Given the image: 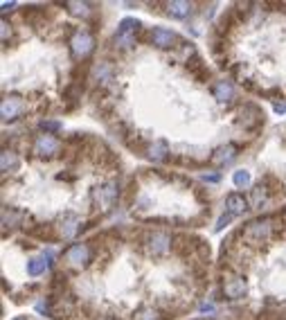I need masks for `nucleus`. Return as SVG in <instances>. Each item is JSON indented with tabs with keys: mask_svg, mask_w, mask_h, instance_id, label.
Returning a JSON list of instances; mask_svg holds the SVG:
<instances>
[{
	"mask_svg": "<svg viewBox=\"0 0 286 320\" xmlns=\"http://www.w3.org/2000/svg\"><path fill=\"white\" fill-rule=\"evenodd\" d=\"M20 113H23V99H18V97L2 99V104H0V115H2V120H5V122L16 120Z\"/></svg>",
	"mask_w": 286,
	"mask_h": 320,
	"instance_id": "20e7f679",
	"label": "nucleus"
},
{
	"mask_svg": "<svg viewBox=\"0 0 286 320\" xmlns=\"http://www.w3.org/2000/svg\"><path fill=\"white\" fill-rule=\"evenodd\" d=\"M203 178H205V181H210V183H216L218 181L216 174H203Z\"/></svg>",
	"mask_w": 286,
	"mask_h": 320,
	"instance_id": "393cba45",
	"label": "nucleus"
},
{
	"mask_svg": "<svg viewBox=\"0 0 286 320\" xmlns=\"http://www.w3.org/2000/svg\"><path fill=\"white\" fill-rule=\"evenodd\" d=\"M99 196H102L104 205H111V203L115 201V196H117V185H115V183H108L106 188L99 190Z\"/></svg>",
	"mask_w": 286,
	"mask_h": 320,
	"instance_id": "f3484780",
	"label": "nucleus"
},
{
	"mask_svg": "<svg viewBox=\"0 0 286 320\" xmlns=\"http://www.w3.org/2000/svg\"><path fill=\"white\" fill-rule=\"evenodd\" d=\"M234 156H237V147H234V144H225V147L216 149V153L212 156V160L216 165H223V163H230Z\"/></svg>",
	"mask_w": 286,
	"mask_h": 320,
	"instance_id": "ddd939ff",
	"label": "nucleus"
},
{
	"mask_svg": "<svg viewBox=\"0 0 286 320\" xmlns=\"http://www.w3.org/2000/svg\"><path fill=\"white\" fill-rule=\"evenodd\" d=\"M275 113H286V104H275Z\"/></svg>",
	"mask_w": 286,
	"mask_h": 320,
	"instance_id": "bb28decb",
	"label": "nucleus"
},
{
	"mask_svg": "<svg viewBox=\"0 0 286 320\" xmlns=\"http://www.w3.org/2000/svg\"><path fill=\"white\" fill-rule=\"evenodd\" d=\"M18 167V158H16L14 151H2V158H0V169L2 172H9V169Z\"/></svg>",
	"mask_w": 286,
	"mask_h": 320,
	"instance_id": "dca6fc26",
	"label": "nucleus"
},
{
	"mask_svg": "<svg viewBox=\"0 0 286 320\" xmlns=\"http://www.w3.org/2000/svg\"><path fill=\"white\" fill-rule=\"evenodd\" d=\"M169 235H165V232H153V235L149 237V251L153 253V255H162V253L169 251Z\"/></svg>",
	"mask_w": 286,
	"mask_h": 320,
	"instance_id": "0eeeda50",
	"label": "nucleus"
},
{
	"mask_svg": "<svg viewBox=\"0 0 286 320\" xmlns=\"http://www.w3.org/2000/svg\"><path fill=\"white\" fill-rule=\"evenodd\" d=\"M16 320H25V318H16Z\"/></svg>",
	"mask_w": 286,
	"mask_h": 320,
	"instance_id": "c85d7f7f",
	"label": "nucleus"
},
{
	"mask_svg": "<svg viewBox=\"0 0 286 320\" xmlns=\"http://www.w3.org/2000/svg\"><path fill=\"white\" fill-rule=\"evenodd\" d=\"M174 32L165 30V27H155L153 32H151V41H153V45H158V48H169L171 43H174Z\"/></svg>",
	"mask_w": 286,
	"mask_h": 320,
	"instance_id": "1a4fd4ad",
	"label": "nucleus"
},
{
	"mask_svg": "<svg viewBox=\"0 0 286 320\" xmlns=\"http://www.w3.org/2000/svg\"><path fill=\"white\" fill-rule=\"evenodd\" d=\"M214 97L218 99V102H232L234 97V88L230 81H218L216 86H214Z\"/></svg>",
	"mask_w": 286,
	"mask_h": 320,
	"instance_id": "f8f14e48",
	"label": "nucleus"
},
{
	"mask_svg": "<svg viewBox=\"0 0 286 320\" xmlns=\"http://www.w3.org/2000/svg\"><path fill=\"white\" fill-rule=\"evenodd\" d=\"M268 232H271V221H255L248 226V235L255 237V239H264V237H268Z\"/></svg>",
	"mask_w": 286,
	"mask_h": 320,
	"instance_id": "4468645a",
	"label": "nucleus"
},
{
	"mask_svg": "<svg viewBox=\"0 0 286 320\" xmlns=\"http://www.w3.org/2000/svg\"><path fill=\"white\" fill-rule=\"evenodd\" d=\"M167 11H169V16H174V18H185V16H189V11H192V5L185 2V0H171L169 5H167Z\"/></svg>",
	"mask_w": 286,
	"mask_h": 320,
	"instance_id": "9b49d317",
	"label": "nucleus"
},
{
	"mask_svg": "<svg viewBox=\"0 0 286 320\" xmlns=\"http://www.w3.org/2000/svg\"><path fill=\"white\" fill-rule=\"evenodd\" d=\"M88 257H90V253H88V246H83V244H74L66 253V259L72 266H83L88 261Z\"/></svg>",
	"mask_w": 286,
	"mask_h": 320,
	"instance_id": "39448f33",
	"label": "nucleus"
},
{
	"mask_svg": "<svg viewBox=\"0 0 286 320\" xmlns=\"http://www.w3.org/2000/svg\"><path fill=\"white\" fill-rule=\"evenodd\" d=\"M50 264H52V251L43 253L41 257H34V259H29V261H27V273H29L32 277H36V275H41V273H43Z\"/></svg>",
	"mask_w": 286,
	"mask_h": 320,
	"instance_id": "423d86ee",
	"label": "nucleus"
},
{
	"mask_svg": "<svg viewBox=\"0 0 286 320\" xmlns=\"http://www.w3.org/2000/svg\"><path fill=\"white\" fill-rule=\"evenodd\" d=\"M201 311H214V307L212 305H203L201 307Z\"/></svg>",
	"mask_w": 286,
	"mask_h": 320,
	"instance_id": "cd10ccee",
	"label": "nucleus"
},
{
	"mask_svg": "<svg viewBox=\"0 0 286 320\" xmlns=\"http://www.w3.org/2000/svg\"><path fill=\"white\" fill-rule=\"evenodd\" d=\"M223 291L228 298H241L243 293H246V282H243V277H228V280H223Z\"/></svg>",
	"mask_w": 286,
	"mask_h": 320,
	"instance_id": "6e6552de",
	"label": "nucleus"
},
{
	"mask_svg": "<svg viewBox=\"0 0 286 320\" xmlns=\"http://www.w3.org/2000/svg\"><path fill=\"white\" fill-rule=\"evenodd\" d=\"M232 181H234V185H237V188H248V185H250V172L239 169V172H234Z\"/></svg>",
	"mask_w": 286,
	"mask_h": 320,
	"instance_id": "a211bd4d",
	"label": "nucleus"
},
{
	"mask_svg": "<svg viewBox=\"0 0 286 320\" xmlns=\"http://www.w3.org/2000/svg\"><path fill=\"white\" fill-rule=\"evenodd\" d=\"M59 149H61V144H59L57 138H52V135H39L34 142V151L39 153V156H57Z\"/></svg>",
	"mask_w": 286,
	"mask_h": 320,
	"instance_id": "7ed1b4c3",
	"label": "nucleus"
},
{
	"mask_svg": "<svg viewBox=\"0 0 286 320\" xmlns=\"http://www.w3.org/2000/svg\"><path fill=\"white\" fill-rule=\"evenodd\" d=\"M0 27H2V41L7 39V32H9V25L5 23V20H2V25H0Z\"/></svg>",
	"mask_w": 286,
	"mask_h": 320,
	"instance_id": "a878e982",
	"label": "nucleus"
},
{
	"mask_svg": "<svg viewBox=\"0 0 286 320\" xmlns=\"http://www.w3.org/2000/svg\"><path fill=\"white\" fill-rule=\"evenodd\" d=\"M70 45H72L74 57L83 59V57H88L92 52V45H95V41H92V36L88 34V32L79 30V32H74V36H72V41H70Z\"/></svg>",
	"mask_w": 286,
	"mask_h": 320,
	"instance_id": "f03ea898",
	"label": "nucleus"
},
{
	"mask_svg": "<svg viewBox=\"0 0 286 320\" xmlns=\"http://www.w3.org/2000/svg\"><path fill=\"white\" fill-rule=\"evenodd\" d=\"M264 198H266V194H264V188H255V190H252V205H255V207H262Z\"/></svg>",
	"mask_w": 286,
	"mask_h": 320,
	"instance_id": "412c9836",
	"label": "nucleus"
},
{
	"mask_svg": "<svg viewBox=\"0 0 286 320\" xmlns=\"http://www.w3.org/2000/svg\"><path fill=\"white\" fill-rule=\"evenodd\" d=\"M68 7H70V11H72L74 16H88L90 14V9H88L86 2H68Z\"/></svg>",
	"mask_w": 286,
	"mask_h": 320,
	"instance_id": "aec40b11",
	"label": "nucleus"
},
{
	"mask_svg": "<svg viewBox=\"0 0 286 320\" xmlns=\"http://www.w3.org/2000/svg\"><path fill=\"white\" fill-rule=\"evenodd\" d=\"M140 27L136 18H124L117 27V34H115V43L120 48H131L133 41H136V30Z\"/></svg>",
	"mask_w": 286,
	"mask_h": 320,
	"instance_id": "f257e3e1",
	"label": "nucleus"
},
{
	"mask_svg": "<svg viewBox=\"0 0 286 320\" xmlns=\"http://www.w3.org/2000/svg\"><path fill=\"white\" fill-rule=\"evenodd\" d=\"M225 207H228L230 214H243V212L248 210V203L246 198L241 196V194H228V198H225Z\"/></svg>",
	"mask_w": 286,
	"mask_h": 320,
	"instance_id": "9d476101",
	"label": "nucleus"
},
{
	"mask_svg": "<svg viewBox=\"0 0 286 320\" xmlns=\"http://www.w3.org/2000/svg\"><path fill=\"white\" fill-rule=\"evenodd\" d=\"M230 219H232V214H230V212H228V214H223V217L218 219V223H216V230H223V226L230 221Z\"/></svg>",
	"mask_w": 286,
	"mask_h": 320,
	"instance_id": "5701e85b",
	"label": "nucleus"
},
{
	"mask_svg": "<svg viewBox=\"0 0 286 320\" xmlns=\"http://www.w3.org/2000/svg\"><path fill=\"white\" fill-rule=\"evenodd\" d=\"M136 320H160V316H158V311H153V309H144L136 316Z\"/></svg>",
	"mask_w": 286,
	"mask_h": 320,
	"instance_id": "4be33fe9",
	"label": "nucleus"
},
{
	"mask_svg": "<svg viewBox=\"0 0 286 320\" xmlns=\"http://www.w3.org/2000/svg\"><path fill=\"white\" fill-rule=\"evenodd\" d=\"M167 151H169V147H167V142H162V140H158L155 144H151L149 149V158L151 160H165Z\"/></svg>",
	"mask_w": 286,
	"mask_h": 320,
	"instance_id": "2eb2a0df",
	"label": "nucleus"
},
{
	"mask_svg": "<svg viewBox=\"0 0 286 320\" xmlns=\"http://www.w3.org/2000/svg\"><path fill=\"white\" fill-rule=\"evenodd\" d=\"M95 79H99V81H111V68H108V64H99L97 68H95Z\"/></svg>",
	"mask_w": 286,
	"mask_h": 320,
	"instance_id": "6ab92c4d",
	"label": "nucleus"
},
{
	"mask_svg": "<svg viewBox=\"0 0 286 320\" xmlns=\"http://www.w3.org/2000/svg\"><path fill=\"white\" fill-rule=\"evenodd\" d=\"M41 127L48 128V131H59V128H61V124H57V122H43Z\"/></svg>",
	"mask_w": 286,
	"mask_h": 320,
	"instance_id": "b1692460",
	"label": "nucleus"
}]
</instances>
